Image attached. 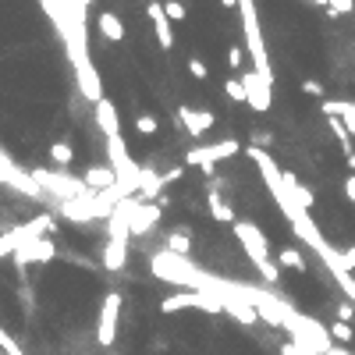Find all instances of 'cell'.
<instances>
[{"label":"cell","mask_w":355,"mask_h":355,"mask_svg":"<svg viewBox=\"0 0 355 355\" xmlns=\"http://www.w3.org/2000/svg\"><path fill=\"white\" fill-rule=\"evenodd\" d=\"M242 60H245V50H242V47H231V50H227V68H231V71L242 68Z\"/></svg>","instance_id":"cell-34"},{"label":"cell","mask_w":355,"mask_h":355,"mask_svg":"<svg viewBox=\"0 0 355 355\" xmlns=\"http://www.w3.org/2000/svg\"><path fill=\"white\" fill-rule=\"evenodd\" d=\"M124 263H128V242L107 238V245H103V266H107L111 274H117V270H124Z\"/></svg>","instance_id":"cell-16"},{"label":"cell","mask_w":355,"mask_h":355,"mask_svg":"<svg viewBox=\"0 0 355 355\" xmlns=\"http://www.w3.org/2000/svg\"><path fill=\"white\" fill-rule=\"evenodd\" d=\"M160 4H163V14H167V22H185V14H189V11H185V4H181V0H160Z\"/></svg>","instance_id":"cell-27"},{"label":"cell","mask_w":355,"mask_h":355,"mask_svg":"<svg viewBox=\"0 0 355 355\" xmlns=\"http://www.w3.org/2000/svg\"><path fill=\"white\" fill-rule=\"evenodd\" d=\"M341 266L348 270V274H355V245L341 249Z\"/></svg>","instance_id":"cell-35"},{"label":"cell","mask_w":355,"mask_h":355,"mask_svg":"<svg viewBox=\"0 0 355 355\" xmlns=\"http://www.w3.org/2000/svg\"><path fill=\"white\" fill-rule=\"evenodd\" d=\"M277 266L281 270H295V274H306L309 260H306L302 249H281V253H277Z\"/></svg>","instance_id":"cell-22"},{"label":"cell","mask_w":355,"mask_h":355,"mask_svg":"<svg viewBox=\"0 0 355 355\" xmlns=\"http://www.w3.org/2000/svg\"><path fill=\"white\" fill-rule=\"evenodd\" d=\"M189 71H192V78H199V82H203L206 75H210V68H206V60H203V57H196V54L189 57Z\"/></svg>","instance_id":"cell-32"},{"label":"cell","mask_w":355,"mask_h":355,"mask_svg":"<svg viewBox=\"0 0 355 355\" xmlns=\"http://www.w3.org/2000/svg\"><path fill=\"white\" fill-rule=\"evenodd\" d=\"M242 153V142L238 139H220V142H206V146H196V150L185 153V167H203L210 171L217 160H231Z\"/></svg>","instance_id":"cell-6"},{"label":"cell","mask_w":355,"mask_h":355,"mask_svg":"<svg viewBox=\"0 0 355 355\" xmlns=\"http://www.w3.org/2000/svg\"><path fill=\"white\" fill-rule=\"evenodd\" d=\"M327 11L330 14H352L355 11V0H327Z\"/></svg>","instance_id":"cell-31"},{"label":"cell","mask_w":355,"mask_h":355,"mask_svg":"<svg viewBox=\"0 0 355 355\" xmlns=\"http://www.w3.org/2000/svg\"><path fill=\"white\" fill-rule=\"evenodd\" d=\"M284 330L291 334V341H295L299 348H306L309 355H327L334 348V338H330V330L323 323H317L312 317H306V312H288V320H284Z\"/></svg>","instance_id":"cell-3"},{"label":"cell","mask_w":355,"mask_h":355,"mask_svg":"<svg viewBox=\"0 0 355 355\" xmlns=\"http://www.w3.org/2000/svg\"><path fill=\"white\" fill-rule=\"evenodd\" d=\"M338 320H341V323H352V320H355V306H352V302H341V306H338Z\"/></svg>","instance_id":"cell-36"},{"label":"cell","mask_w":355,"mask_h":355,"mask_svg":"<svg viewBox=\"0 0 355 355\" xmlns=\"http://www.w3.org/2000/svg\"><path fill=\"white\" fill-rule=\"evenodd\" d=\"M32 174V181L39 185V192H50L54 199H60V203H71V199H86L93 189L82 178H71V174H65V171H29Z\"/></svg>","instance_id":"cell-4"},{"label":"cell","mask_w":355,"mask_h":355,"mask_svg":"<svg viewBox=\"0 0 355 355\" xmlns=\"http://www.w3.org/2000/svg\"><path fill=\"white\" fill-rule=\"evenodd\" d=\"M242 86H245V103H249V107H253L256 114H266L270 103H274V82L260 78L256 71H245Z\"/></svg>","instance_id":"cell-10"},{"label":"cell","mask_w":355,"mask_h":355,"mask_svg":"<svg viewBox=\"0 0 355 355\" xmlns=\"http://www.w3.org/2000/svg\"><path fill=\"white\" fill-rule=\"evenodd\" d=\"M0 355H4V352H0Z\"/></svg>","instance_id":"cell-43"},{"label":"cell","mask_w":355,"mask_h":355,"mask_svg":"<svg viewBox=\"0 0 355 355\" xmlns=\"http://www.w3.org/2000/svg\"><path fill=\"white\" fill-rule=\"evenodd\" d=\"M327 128L334 132V139H338V146H341L345 157H348V153H352V135H348V128H345V121L334 117V114H327Z\"/></svg>","instance_id":"cell-24"},{"label":"cell","mask_w":355,"mask_h":355,"mask_svg":"<svg viewBox=\"0 0 355 355\" xmlns=\"http://www.w3.org/2000/svg\"><path fill=\"white\" fill-rule=\"evenodd\" d=\"M0 352H4V355H25V352H22V345H18V341L11 338L4 323H0Z\"/></svg>","instance_id":"cell-29"},{"label":"cell","mask_w":355,"mask_h":355,"mask_svg":"<svg viewBox=\"0 0 355 355\" xmlns=\"http://www.w3.org/2000/svg\"><path fill=\"white\" fill-rule=\"evenodd\" d=\"M157 128H160L157 114H139V117H135V132H139V135H157Z\"/></svg>","instance_id":"cell-28"},{"label":"cell","mask_w":355,"mask_h":355,"mask_svg":"<svg viewBox=\"0 0 355 355\" xmlns=\"http://www.w3.org/2000/svg\"><path fill=\"white\" fill-rule=\"evenodd\" d=\"M181 309H203V312H224V302L217 295H203V291H178L160 302V312H181Z\"/></svg>","instance_id":"cell-8"},{"label":"cell","mask_w":355,"mask_h":355,"mask_svg":"<svg viewBox=\"0 0 355 355\" xmlns=\"http://www.w3.org/2000/svg\"><path fill=\"white\" fill-rule=\"evenodd\" d=\"M54 256H57L54 242L39 235V238H32V242H25L22 249H18V253H14V263H18V266H29V263H50Z\"/></svg>","instance_id":"cell-11"},{"label":"cell","mask_w":355,"mask_h":355,"mask_svg":"<svg viewBox=\"0 0 355 355\" xmlns=\"http://www.w3.org/2000/svg\"><path fill=\"white\" fill-rule=\"evenodd\" d=\"M93 114H96V124H100V132L107 135V139H114V135H121V117H117V107L103 96L100 103H93Z\"/></svg>","instance_id":"cell-14"},{"label":"cell","mask_w":355,"mask_h":355,"mask_svg":"<svg viewBox=\"0 0 355 355\" xmlns=\"http://www.w3.org/2000/svg\"><path fill=\"white\" fill-rule=\"evenodd\" d=\"M323 114H334L345 121L348 135H355V103L352 100H323Z\"/></svg>","instance_id":"cell-18"},{"label":"cell","mask_w":355,"mask_h":355,"mask_svg":"<svg viewBox=\"0 0 355 355\" xmlns=\"http://www.w3.org/2000/svg\"><path fill=\"white\" fill-rule=\"evenodd\" d=\"M284 189H288V196H291V199H295V203L302 206V210H309V214H312V203H317V196H312V192H309L306 185H302L295 174H291V171H284Z\"/></svg>","instance_id":"cell-19"},{"label":"cell","mask_w":355,"mask_h":355,"mask_svg":"<svg viewBox=\"0 0 355 355\" xmlns=\"http://www.w3.org/2000/svg\"><path fill=\"white\" fill-rule=\"evenodd\" d=\"M345 196L355 203V174H348V178H345Z\"/></svg>","instance_id":"cell-38"},{"label":"cell","mask_w":355,"mask_h":355,"mask_svg":"<svg viewBox=\"0 0 355 355\" xmlns=\"http://www.w3.org/2000/svg\"><path fill=\"white\" fill-rule=\"evenodd\" d=\"M309 4H320V8H327V0H309Z\"/></svg>","instance_id":"cell-42"},{"label":"cell","mask_w":355,"mask_h":355,"mask_svg":"<svg viewBox=\"0 0 355 355\" xmlns=\"http://www.w3.org/2000/svg\"><path fill=\"white\" fill-rule=\"evenodd\" d=\"M231 231H235V238L242 242L249 263H253V266L260 270V277H263L270 288L281 284V266H277V260H270V245H266V235L260 231V227H256L253 220L238 217V220L231 224Z\"/></svg>","instance_id":"cell-1"},{"label":"cell","mask_w":355,"mask_h":355,"mask_svg":"<svg viewBox=\"0 0 355 355\" xmlns=\"http://www.w3.org/2000/svg\"><path fill=\"white\" fill-rule=\"evenodd\" d=\"M96 29H100V36H103V39H111V43H121V39H124V25H121V18H117V14H111V11H100Z\"/></svg>","instance_id":"cell-20"},{"label":"cell","mask_w":355,"mask_h":355,"mask_svg":"<svg viewBox=\"0 0 355 355\" xmlns=\"http://www.w3.org/2000/svg\"><path fill=\"white\" fill-rule=\"evenodd\" d=\"M117 317H121V295L111 291V295L103 299V306H100V323H96V341L103 348H111L114 338H117Z\"/></svg>","instance_id":"cell-9"},{"label":"cell","mask_w":355,"mask_h":355,"mask_svg":"<svg viewBox=\"0 0 355 355\" xmlns=\"http://www.w3.org/2000/svg\"><path fill=\"white\" fill-rule=\"evenodd\" d=\"M178 121L185 124V132H189L192 139H203V132H206V128H214L217 114H214V111H196V107H181V111H178Z\"/></svg>","instance_id":"cell-13"},{"label":"cell","mask_w":355,"mask_h":355,"mask_svg":"<svg viewBox=\"0 0 355 355\" xmlns=\"http://www.w3.org/2000/svg\"><path fill=\"white\" fill-rule=\"evenodd\" d=\"M107 163L114 167V174H117V189H124V192H139V181H142V167L128 157V150H124V139L121 135H114V139H107Z\"/></svg>","instance_id":"cell-5"},{"label":"cell","mask_w":355,"mask_h":355,"mask_svg":"<svg viewBox=\"0 0 355 355\" xmlns=\"http://www.w3.org/2000/svg\"><path fill=\"white\" fill-rule=\"evenodd\" d=\"M348 171H352V174H355V150H352V153H348Z\"/></svg>","instance_id":"cell-40"},{"label":"cell","mask_w":355,"mask_h":355,"mask_svg":"<svg viewBox=\"0 0 355 355\" xmlns=\"http://www.w3.org/2000/svg\"><path fill=\"white\" fill-rule=\"evenodd\" d=\"M302 93H306V96H317V100H327V96H323V86H320L317 78H306V82H302Z\"/></svg>","instance_id":"cell-33"},{"label":"cell","mask_w":355,"mask_h":355,"mask_svg":"<svg viewBox=\"0 0 355 355\" xmlns=\"http://www.w3.org/2000/svg\"><path fill=\"white\" fill-rule=\"evenodd\" d=\"M50 160L57 167H71L75 163V146L71 142H50Z\"/></svg>","instance_id":"cell-25"},{"label":"cell","mask_w":355,"mask_h":355,"mask_svg":"<svg viewBox=\"0 0 355 355\" xmlns=\"http://www.w3.org/2000/svg\"><path fill=\"white\" fill-rule=\"evenodd\" d=\"M167 253L189 256L192 253V235L189 231H167Z\"/></svg>","instance_id":"cell-23"},{"label":"cell","mask_w":355,"mask_h":355,"mask_svg":"<svg viewBox=\"0 0 355 355\" xmlns=\"http://www.w3.org/2000/svg\"><path fill=\"white\" fill-rule=\"evenodd\" d=\"M281 355H309V352H306V348H299L295 341H284V345H281Z\"/></svg>","instance_id":"cell-37"},{"label":"cell","mask_w":355,"mask_h":355,"mask_svg":"<svg viewBox=\"0 0 355 355\" xmlns=\"http://www.w3.org/2000/svg\"><path fill=\"white\" fill-rule=\"evenodd\" d=\"M224 312H231V317H235L238 323H245V327L260 320L256 306H253V302H245V299H224Z\"/></svg>","instance_id":"cell-21"},{"label":"cell","mask_w":355,"mask_h":355,"mask_svg":"<svg viewBox=\"0 0 355 355\" xmlns=\"http://www.w3.org/2000/svg\"><path fill=\"white\" fill-rule=\"evenodd\" d=\"M238 11H242V29H245V50L253 57V71L266 82H274V68H270V54H266L260 14H256V0H238Z\"/></svg>","instance_id":"cell-2"},{"label":"cell","mask_w":355,"mask_h":355,"mask_svg":"<svg viewBox=\"0 0 355 355\" xmlns=\"http://www.w3.org/2000/svg\"><path fill=\"white\" fill-rule=\"evenodd\" d=\"M47 231H54V217H47V214L36 217V220H29V224H22L18 231H4V235H0V256H14L25 242L47 235Z\"/></svg>","instance_id":"cell-7"},{"label":"cell","mask_w":355,"mask_h":355,"mask_svg":"<svg viewBox=\"0 0 355 355\" xmlns=\"http://www.w3.org/2000/svg\"><path fill=\"white\" fill-rule=\"evenodd\" d=\"M327 330H330V338H334V345H341V348H345V345H348V341L355 338V330H352V323H341V320H334V323H330Z\"/></svg>","instance_id":"cell-26"},{"label":"cell","mask_w":355,"mask_h":355,"mask_svg":"<svg viewBox=\"0 0 355 355\" xmlns=\"http://www.w3.org/2000/svg\"><path fill=\"white\" fill-rule=\"evenodd\" d=\"M224 96L235 100V103H245V86H242V78H227V82H224Z\"/></svg>","instance_id":"cell-30"},{"label":"cell","mask_w":355,"mask_h":355,"mask_svg":"<svg viewBox=\"0 0 355 355\" xmlns=\"http://www.w3.org/2000/svg\"><path fill=\"white\" fill-rule=\"evenodd\" d=\"M220 8H238V0H220Z\"/></svg>","instance_id":"cell-41"},{"label":"cell","mask_w":355,"mask_h":355,"mask_svg":"<svg viewBox=\"0 0 355 355\" xmlns=\"http://www.w3.org/2000/svg\"><path fill=\"white\" fill-rule=\"evenodd\" d=\"M206 210H210V217H214L217 224H235V220H238V217H235V210L227 206V199H224L217 189L206 192Z\"/></svg>","instance_id":"cell-17"},{"label":"cell","mask_w":355,"mask_h":355,"mask_svg":"<svg viewBox=\"0 0 355 355\" xmlns=\"http://www.w3.org/2000/svg\"><path fill=\"white\" fill-rule=\"evenodd\" d=\"M327 355H352V352H348V348H341V345H334V348H330Z\"/></svg>","instance_id":"cell-39"},{"label":"cell","mask_w":355,"mask_h":355,"mask_svg":"<svg viewBox=\"0 0 355 355\" xmlns=\"http://www.w3.org/2000/svg\"><path fill=\"white\" fill-rule=\"evenodd\" d=\"M82 181H86L93 192L117 189V174H114V167H111V163H93V167H86V174H82Z\"/></svg>","instance_id":"cell-15"},{"label":"cell","mask_w":355,"mask_h":355,"mask_svg":"<svg viewBox=\"0 0 355 355\" xmlns=\"http://www.w3.org/2000/svg\"><path fill=\"white\" fill-rule=\"evenodd\" d=\"M146 14H150V22H153V29H157L160 50H174V29H171V22H167L160 0H150V4H146Z\"/></svg>","instance_id":"cell-12"}]
</instances>
